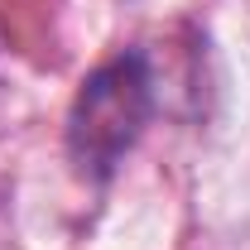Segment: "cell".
Wrapping results in <instances>:
<instances>
[{
  "label": "cell",
  "mask_w": 250,
  "mask_h": 250,
  "mask_svg": "<svg viewBox=\"0 0 250 250\" xmlns=\"http://www.w3.org/2000/svg\"><path fill=\"white\" fill-rule=\"evenodd\" d=\"M154 111V77L140 48L116 53L87 72L67 111V159L82 178L106 183Z\"/></svg>",
  "instance_id": "1"
}]
</instances>
